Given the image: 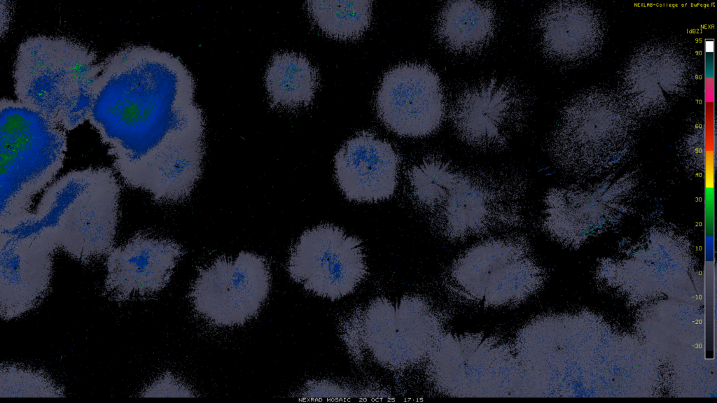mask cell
Returning a JSON list of instances; mask_svg holds the SVG:
<instances>
[{
    "label": "cell",
    "instance_id": "18",
    "mask_svg": "<svg viewBox=\"0 0 717 403\" xmlns=\"http://www.w3.org/2000/svg\"><path fill=\"white\" fill-rule=\"evenodd\" d=\"M318 84L317 71L303 55L275 53L266 69L265 85L272 107L295 109L309 104Z\"/></svg>",
    "mask_w": 717,
    "mask_h": 403
},
{
    "label": "cell",
    "instance_id": "11",
    "mask_svg": "<svg viewBox=\"0 0 717 403\" xmlns=\"http://www.w3.org/2000/svg\"><path fill=\"white\" fill-rule=\"evenodd\" d=\"M288 271L295 281L319 297H344L367 274L361 241L331 224L307 229L291 249Z\"/></svg>",
    "mask_w": 717,
    "mask_h": 403
},
{
    "label": "cell",
    "instance_id": "2",
    "mask_svg": "<svg viewBox=\"0 0 717 403\" xmlns=\"http://www.w3.org/2000/svg\"><path fill=\"white\" fill-rule=\"evenodd\" d=\"M409 178L434 228L450 241L513 229L523 222L526 188L517 176L464 171L429 158L414 166Z\"/></svg>",
    "mask_w": 717,
    "mask_h": 403
},
{
    "label": "cell",
    "instance_id": "19",
    "mask_svg": "<svg viewBox=\"0 0 717 403\" xmlns=\"http://www.w3.org/2000/svg\"><path fill=\"white\" fill-rule=\"evenodd\" d=\"M307 8L315 23L328 35L342 39L356 38L368 27L372 1H307Z\"/></svg>",
    "mask_w": 717,
    "mask_h": 403
},
{
    "label": "cell",
    "instance_id": "5",
    "mask_svg": "<svg viewBox=\"0 0 717 403\" xmlns=\"http://www.w3.org/2000/svg\"><path fill=\"white\" fill-rule=\"evenodd\" d=\"M1 107L0 227L30 215L34 198L55 177L67 150L66 130L18 100Z\"/></svg>",
    "mask_w": 717,
    "mask_h": 403
},
{
    "label": "cell",
    "instance_id": "1",
    "mask_svg": "<svg viewBox=\"0 0 717 403\" xmlns=\"http://www.w3.org/2000/svg\"><path fill=\"white\" fill-rule=\"evenodd\" d=\"M195 92L178 57L129 45L102 61L88 120L113 160L140 159L161 176L194 177L202 173L205 136Z\"/></svg>",
    "mask_w": 717,
    "mask_h": 403
},
{
    "label": "cell",
    "instance_id": "13",
    "mask_svg": "<svg viewBox=\"0 0 717 403\" xmlns=\"http://www.w3.org/2000/svg\"><path fill=\"white\" fill-rule=\"evenodd\" d=\"M527 104L511 83L490 79L464 90L450 118L457 135L468 145L485 150L506 147L525 122Z\"/></svg>",
    "mask_w": 717,
    "mask_h": 403
},
{
    "label": "cell",
    "instance_id": "12",
    "mask_svg": "<svg viewBox=\"0 0 717 403\" xmlns=\"http://www.w3.org/2000/svg\"><path fill=\"white\" fill-rule=\"evenodd\" d=\"M378 115L392 132L424 136L441 125L445 111L442 84L428 65L404 63L387 71L376 96Z\"/></svg>",
    "mask_w": 717,
    "mask_h": 403
},
{
    "label": "cell",
    "instance_id": "4",
    "mask_svg": "<svg viewBox=\"0 0 717 403\" xmlns=\"http://www.w3.org/2000/svg\"><path fill=\"white\" fill-rule=\"evenodd\" d=\"M120 191L110 168L71 171L46 189L34 214L57 249L89 263L113 248Z\"/></svg>",
    "mask_w": 717,
    "mask_h": 403
},
{
    "label": "cell",
    "instance_id": "14",
    "mask_svg": "<svg viewBox=\"0 0 717 403\" xmlns=\"http://www.w3.org/2000/svg\"><path fill=\"white\" fill-rule=\"evenodd\" d=\"M182 255V248L174 241L135 234L108 254L104 295L122 302L160 292Z\"/></svg>",
    "mask_w": 717,
    "mask_h": 403
},
{
    "label": "cell",
    "instance_id": "3",
    "mask_svg": "<svg viewBox=\"0 0 717 403\" xmlns=\"http://www.w3.org/2000/svg\"><path fill=\"white\" fill-rule=\"evenodd\" d=\"M102 70L95 52L64 36L36 35L20 43L13 77L19 101L66 131L88 120Z\"/></svg>",
    "mask_w": 717,
    "mask_h": 403
},
{
    "label": "cell",
    "instance_id": "7",
    "mask_svg": "<svg viewBox=\"0 0 717 403\" xmlns=\"http://www.w3.org/2000/svg\"><path fill=\"white\" fill-rule=\"evenodd\" d=\"M543 269L522 236L491 239L472 246L452 264L447 285L462 299L486 306L520 304L538 291Z\"/></svg>",
    "mask_w": 717,
    "mask_h": 403
},
{
    "label": "cell",
    "instance_id": "21",
    "mask_svg": "<svg viewBox=\"0 0 717 403\" xmlns=\"http://www.w3.org/2000/svg\"><path fill=\"white\" fill-rule=\"evenodd\" d=\"M144 397H192V388L171 373L158 377L139 393Z\"/></svg>",
    "mask_w": 717,
    "mask_h": 403
},
{
    "label": "cell",
    "instance_id": "17",
    "mask_svg": "<svg viewBox=\"0 0 717 403\" xmlns=\"http://www.w3.org/2000/svg\"><path fill=\"white\" fill-rule=\"evenodd\" d=\"M496 13L488 2L460 0L447 2L437 20L436 34L449 50L472 53L483 48L494 36Z\"/></svg>",
    "mask_w": 717,
    "mask_h": 403
},
{
    "label": "cell",
    "instance_id": "10",
    "mask_svg": "<svg viewBox=\"0 0 717 403\" xmlns=\"http://www.w3.org/2000/svg\"><path fill=\"white\" fill-rule=\"evenodd\" d=\"M0 314L8 320L36 308L47 295L57 248L34 212L0 227Z\"/></svg>",
    "mask_w": 717,
    "mask_h": 403
},
{
    "label": "cell",
    "instance_id": "16",
    "mask_svg": "<svg viewBox=\"0 0 717 403\" xmlns=\"http://www.w3.org/2000/svg\"><path fill=\"white\" fill-rule=\"evenodd\" d=\"M585 7L573 2H558L541 13L538 20L541 45L545 54L557 60L572 61L585 54L597 39L593 17L587 20Z\"/></svg>",
    "mask_w": 717,
    "mask_h": 403
},
{
    "label": "cell",
    "instance_id": "6",
    "mask_svg": "<svg viewBox=\"0 0 717 403\" xmlns=\"http://www.w3.org/2000/svg\"><path fill=\"white\" fill-rule=\"evenodd\" d=\"M428 358L431 381L446 395L501 397L521 393L514 347L494 336L444 333Z\"/></svg>",
    "mask_w": 717,
    "mask_h": 403
},
{
    "label": "cell",
    "instance_id": "20",
    "mask_svg": "<svg viewBox=\"0 0 717 403\" xmlns=\"http://www.w3.org/2000/svg\"><path fill=\"white\" fill-rule=\"evenodd\" d=\"M64 390L48 374L18 364L0 368V397H61Z\"/></svg>",
    "mask_w": 717,
    "mask_h": 403
},
{
    "label": "cell",
    "instance_id": "9",
    "mask_svg": "<svg viewBox=\"0 0 717 403\" xmlns=\"http://www.w3.org/2000/svg\"><path fill=\"white\" fill-rule=\"evenodd\" d=\"M270 278L267 260L260 255L242 251L235 259L219 257L200 269L190 301L196 312L213 325H241L259 313Z\"/></svg>",
    "mask_w": 717,
    "mask_h": 403
},
{
    "label": "cell",
    "instance_id": "15",
    "mask_svg": "<svg viewBox=\"0 0 717 403\" xmlns=\"http://www.w3.org/2000/svg\"><path fill=\"white\" fill-rule=\"evenodd\" d=\"M398 164L390 143L363 132L346 141L335 155V175L349 200L377 202L393 195Z\"/></svg>",
    "mask_w": 717,
    "mask_h": 403
},
{
    "label": "cell",
    "instance_id": "8",
    "mask_svg": "<svg viewBox=\"0 0 717 403\" xmlns=\"http://www.w3.org/2000/svg\"><path fill=\"white\" fill-rule=\"evenodd\" d=\"M443 334L440 316L428 303L412 297L396 304L375 300L358 325L364 348L378 363L395 369L428 358Z\"/></svg>",
    "mask_w": 717,
    "mask_h": 403
}]
</instances>
